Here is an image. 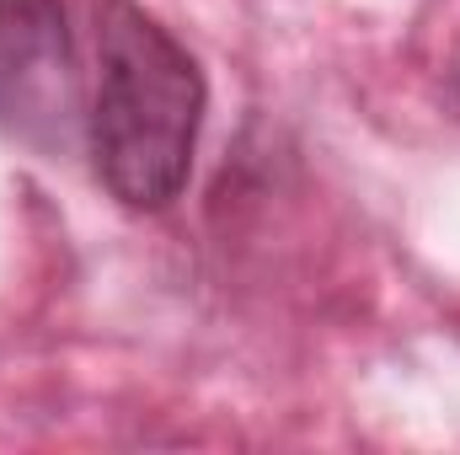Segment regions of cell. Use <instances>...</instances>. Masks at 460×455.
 I'll use <instances>...</instances> for the list:
<instances>
[{
  "mask_svg": "<svg viewBox=\"0 0 460 455\" xmlns=\"http://www.w3.org/2000/svg\"><path fill=\"white\" fill-rule=\"evenodd\" d=\"M199 59L134 0H97V97H92V161L123 210H166L193 172L204 123Z\"/></svg>",
  "mask_w": 460,
  "mask_h": 455,
  "instance_id": "6da1fadb",
  "label": "cell"
},
{
  "mask_svg": "<svg viewBox=\"0 0 460 455\" xmlns=\"http://www.w3.org/2000/svg\"><path fill=\"white\" fill-rule=\"evenodd\" d=\"M75 97L65 0H0V129L22 145L65 150Z\"/></svg>",
  "mask_w": 460,
  "mask_h": 455,
  "instance_id": "7a4b0ae2",
  "label": "cell"
}]
</instances>
